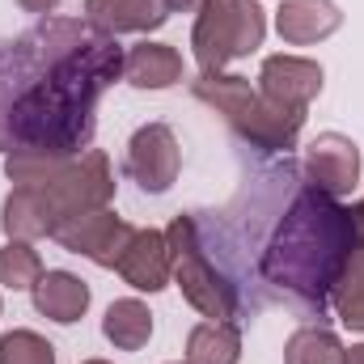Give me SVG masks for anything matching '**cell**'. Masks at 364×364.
Wrapping results in <instances>:
<instances>
[{
    "label": "cell",
    "instance_id": "cell-12",
    "mask_svg": "<svg viewBox=\"0 0 364 364\" xmlns=\"http://www.w3.org/2000/svg\"><path fill=\"white\" fill-rule=\"evenodd\" d=\"M0 229L9 242H38L60 229V216L38 186H13L0 203Z\"/></svg>",
    "mask_w": 364,
    "mask_h": 364
},
{
    "label": "cell",
    "instance_id": "cell-21",
    "mask_svg": "<svg viewBox=\"0 0 364 364\" xmlns=\"http://www.w3.org/2000/svg\"><path fill=\"white\" fill-rule=\"evenodd\" d=\"M0 364H55V348L38 331L0 335Z\"/></svg>",
    "mask_w": 364,
    "mask_h": 364
},
{
    "label": "cell",
    "instance_id": "cell-15",
    "mask_svg": "<svg viewBox=\"0 0 364 364\" xmlns=\"http://www.w3.org/2000/svg\"><path fill=\"white\" fill-rule=\"evenodd\" d=\"M352 216H356V246L331 292V309L348 331H364V199L352 208Z\"/></svg>",
    "mask_w": 364,
    "mask_h": 364
},
{
    "label": "cell",
    "instance_id": "cell-7",
    "mask_svg": "<svg viewBox=\"0 0 364 364\" xmlns=\"http://www.w3.org/2000/svg\"><path fill=\"white\" fill-rule=\"evenodd\" d=\"M182 170V149L174 127L166 123H144L136 127V136L127 140V174L132 182H140V191L149 195H166Z\"/></svg>",
    "mask_w": 364,
    "mask_h": 364
},
{
    "label": "cell",
    "instance_id": "cell-16",
    "mask_svg": "<svg viewBox=\"0 0 364 364\" xmlns=\"http://www.w3.org/2000/svg\"><path fill=\"white\" fill-rule=\"evenodd\" d=\"M123 77L136 90H170L182 81V55L170 43H136L123 60Z\"/></svg>",
    "mask_w": 364,
    "mask_h": 364
},
{
    "label": "cell",
    "instance_id": "cell-14",
    "mask_svg": "<svg viewBox=\"0 0 364 364\" xmlns=\"http://www.w3.org/2000/svg\"><path fill=\"white\" fill-rule=\"evenodd\" d=\"M30 292H34V309L60 326L81 322L90 309V284L73 272H43Z\"/></svg>",
    "mask_w": 364,
    "mask_h": 364
},
{
    "label": "cell",
    "instance_id": "cell-4",
    "mask_svg": "<svg viewBox=\"0 0 364 364\" xmlns=\"http://www.w3.org/2000/svg\"><path fill=\"white\" fill-rule=\"evenodd\" d=\"M166 237H170L174 284L182 288L186 305L199 309V314L212 318V322H233V318L242 314V288H237L233 275L208 255L203 233H199V220L178 212L174 225L166 229Z\"/></svg>",
    "mask_w": 364,
    "mask_h": 364
},
{
    "label": "cell",
    "instance_id": "cell-20",
    "mask_svg": "<svg viewBox=\"0 0 364 364\" xmlns=\"http://www.w3.org/2000/svg\"><path fill=\"white\" fill-rule=\"evenodd\" d=\"M38 275H43V259H38V250L30 242H9L0 250V284L4 288H13V292L34 288Z\"/></svg>",
    "mask_w": 364,
    "mask_h": 364
},
{
    "label": "cell",
    "instance_id": "cell-24",
    "mask_svg": "<svg viewBox=\"0 0 364 364\" xmlns=\"http://www.w3.org/2000/svg\"><path fill=\"white\" fill-rule=\"evenodd\" d=\"M343 364H364V343H356V348H343Z\"/></svg>",
    "mask_w": 364,
    "mask_h": 364
},
{
    "label": "cell",
    "instance_id": "cell-11",
    "mask_svg": "<svg viewBox=\"0 0 364 364\" xmlns=\"http://www.w3.org/2000/svg\"><path fill=\"white\" fill-rule=\"evenodd\" d=\"M170 21L166 0H85V26L93 34H149Z\"/></svg>",
    "mask_w": 364,
    "mask_h": 364
},
{
    "label": "cell",
    "instance_id": "cell-3",
    "mask_svg": "<svg viewBox=\"0 0 364 364\" xmlns=\"http://www.w3.org/2000/svg\"><path fill=\"white\" fill-rule=\"evenodd\" d=\"M191 93H195V102L212 106L246 144H255L263 153H288L301 140L305 110H292V106L272 102L259 85H250V77H237V73H199L191 81Z\"/></svg>",
    "mask_w": 364,
    "mask_h": 364
},
{
    "label": "cell",
    "instance_id": "cell-13",
    "mask_svg": "<svg viewBox=\"0 0 364 364\" xmlns=\"http://www.w3.org/2000/svg\"><path fill=\"white\" fill-rule=\"evenodd\" d=\"M339 26H343V13L335 0H279V9H275V30L292 47L322 43Z\"/></svg>",
    "mask_w": 364,
    "mask_h": 364
},
{
    "label": "cell",
    "instance_id": "cell-9",
    "mask_svg": "<svg viewBox=\"0 0 364 364\" xmlns=\"http://www.w3.org/2000/svg\"><path fill=\"white\" fill-rule=\"evenodd\" d=\"M322 81H326L322 64H314L305 55H267L259 68V90L292 110H305L322 93Z\"/></svg>",
    "mask_w": 364,
    "mask_h": 364
},
{
    "label": "cell",
    "instance_id": "cell-6",
    "mask_svg": "<svg viewBox=\"0 0 364 364\" xmlns=\"http://www.w3.org/2000/svg\"><path fill=\"white\" fill-rule=\"evenodd\" d=\"M132 233H136V225H127L110 208H97V212H81V216L64 220L51 237L68 255H81V259H90L97 267L114 272L119 259H123V250H127V242H132Z\"/></svg>",
    "mask_w": 364,
    "mask_h": 364
},
{
    "label": "cell",
    "instance_id": "cell-26",
    "mask_svg": "<svg viewBox=\"0 0 364 364\" xmlns=\"http://www.w3.org/2000/svg\"><path fill=\"white\" fill-rule=\"evenodd\" d=\"M182 364H186V360H182Z\"/></svg>",
    "mask_w": 364,
    "mask_h": 364
},
{
    "label": "cell",
    "instance_id": "cell-2",
    "mask_svg": "<svg viewBox=\"0 0 364 364\" xmlns=\"http://www.w3.org/2000/svg\"><path fill=\"white\" fill-rule=\"evenodd\" d=\"M356 246V216L335 195L301 186L259 250V279L305 318H326L331 292Z\"/></svg>",
    "mask_w": 364,
    "mask_h": 364
},
{
    "label": "cell",
    "instance_id": "cell-18",
    "mask_svg": "<svg viewBox=\"0 0 364 364\" xmlns=\"http://www.w3.org/2000/svg\"><path fill=\"white\" fill-rule=\"evenodd\" d=\"M242 331L237 322H199L186 335V364H237Z\"/></svg>",
    "mask_w": 364,
    "mask_h": 364
},
{
    "label": "cell",
    "instance_id": "cell-10",
    "mask_svg": "<svg viewBox=\"0 0 364 364\" xmlns=\"http://www.w3.org/2000/svg\"><path fill=\"white\" fill-rule=\"evenodd\" d=\"M114 272L123 275V284H132L136 292H161V288H170V279H174L170 237L161 229H136Z\"/></svg>",
    "mask_w": 364,
    "mask_h": 364
},
{
    "label": "cell",
    "instance_id": "cell-19",
    "mask_svg": "<svg viewBox=\"0 0 364 364\" xmlns=\"http://www.w3.org/2000/svg\"><path fill=\"white\" fill-rule=\"evenodd\" d=\"M284 364H343V343L322 322L318 326H301L284 343Z\"/></svg>",
    "mask_w": 364,
    "mask_h": 364
},
{
    "label": "cell",
    "instance_id": "cell-23",
    "mask_svg": "<svg viewBox=\"0 0 364 364\" xmlns=\"http://www.w3.org/2000/svg\"><path fill=\"white\" fill-rule=\"evenodd\" d=\"M166 9H170V13H199L203 0H166Z\"/></svg>",
    "mask_w": 364,
    "mask_h": 364
},
{
    "label": "cell",
    "instance_id": "cell-8",
    "mask_svg": "<svg viewBox=\"0 0 364 364\" xmlns=\"http://www.w3.org/2000/svg\"><path fill=\"white\" fill-rule=\"evenodd\" d=\"M305 186L322 191V195H348L360 182V149L356 140L339 136V132H322L309 149H305Z\"/></svg>",
    "mask_w": 364,
    "mask_h": 364
},
{
    "label": "cell",
    "instance_id": "cell-17",
    "mask_svg": "<svg viewBox=\"0 0 364 364\" xmlns=\"http://www.w3.org/2000/svg\"><path fill=\"white\" fill-rule=\"evenodd\" d=\"M102 335H106L119 352H140V348L153 339V314H149V305L136 301V296L114 301V305L106 309V318H102Z\"/></svg>",
    "mask_w": 364,
    "mask_h": 364
},
{
    "label": "cell",
    "instance_id": "cell-1",
    "mask_svg": "<svg viewBox=\"0 0 364 364\" xmlns=\"http://www.w3.org/2000/svg\"><path fill=\"white\" fill-rule=\"evenodd\" d=\"M123 60L119 38L55 13L0 43V149L85 153L97 132V97L123 77Z\"/></svg>",
    "mask_w": 364,
    "mask_h": 364
},
{
    "label": "cell",
    "instance_id": "cell-25",
    "mask_svg": "<svg viewBox=\"0 0 364 364\" xmlns=\"http://www.w3.org/2000/svg\"><path fill=\"white\" fill-rule=\"evenodd\" d=\"M85 364H110V360H85Z\"/></svg>",
    "mask_w": 364,
    "mask_h": 364
},
{
    "label": "cell",
    "instance_id": "cell-22",
    "mask_svg": "<svg viewBox=\"0 0 364 364\" xmlns=\"http://www.w3.org/2000/svg\"><path fill=\"white\" fill-rule=\"evenodd\" d=\"M26 13H38V17H51L55 9H60V0H17Z\"/></svg>",
    "mask_w": 364,
    "mask_h": 364
},
{
    "label": "cell",
    "instance_id": "cell-5",
    "mask_svg": "<svg viewBox=\"0 0 364 364\" xmlns=\"http://www.w3.org/2000/svg\"><path fill=\"white\" fill-rule=\"evenodd\" d=\"M263 38H267V17L259 0H203L191 30V51L203 73H225V64L259 51Z\"/></svg>",
    "mask_w": 364,
    "mask_h": 364
}]
</instances>
